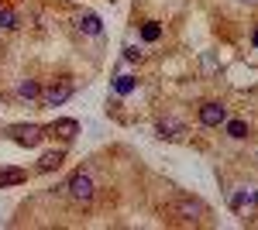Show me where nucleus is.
I'll use <instances>...</instances> for the list:
<instances>
[{
    "label": "nucleus",
    "mask_w": 258,
    "mask_h": 230,
    "mask_svg": "<svg viewBox=\"0 0 258 230\" xmlns=\"http://www.w3.org/2000/svg\"><path fill=\"white\" fill-rule=\"evenodd\" d=\"M141 38H145V41H159L162 38V24H159V21H148V24L141 28Z\"/></svg>",
    "instance_id": "9d476101"
},
{
    "label": "nucleus",
    "mask_w": 258,
    "mask_h": 230,
    "mask_svg": "<svg viewBox=\"0 0 258 230\" xmlns=\"http://www.w3.org/2000/svg\"><path fill=\"white\" fill-rule=\"evenodd\" d=\"M172 213H176L179 220H200V216L207 213V206H203L200 199H176V203H172Z\"/></svg>",
    "instance_id": "f03ea898"
},
{
    "label": "nucleus",
    "mask_w": 258,
    "mask_h": 230,
    "mask_svg": "<svg viewBox=\"0 0 258 230\" xmlns=\"http://www.w3.org/2000/svg\"><path fill=\"white\" fill-rule=\"evenodd\" d=\"M200 120H203L207 127H217V124H224V120H227V110H224L220 103H207V107L200 110Z\"/></svg>",
    "instance_id": "39448f33"
},
{
    "label": "nucleus",
    "mask_w": 258,
    "mask_h": 230,
    "mask_svg": "<svg viewBox=\"0 0 258 230\" xmlns=\"http://www.w3.org/2000/svg\"><path fill=\"white\" fill-rule=\"evenodd\" d=\"M59 165H62V151H45L41 162H38L41 172H52V169H59Z\"/></svg>",
    "instance_id": "6e6552de"
},
{
    "label": "nucleus",
    "mask_w": 258,
    "mask_h": 230,
    "mask_svg": "<svg viewBox=\"0 0 258 230\" xmlns=\"http://www.w3.org/2000/svg\"><path fill=\"white\" fill-rule=\"evenodd\" d=\"M159 134L176 141V137H182V124H179L176 117H165V120H159Z\"/></svg>",
    "instance_id": "423d86ee"
},
{
    "label": "nucleus",
    "mask_w": 258,
    "mask_h": 230,
    "mask_svg": "<svg viewBox=\"0 0 258 230\" xmlns=\"http://www.w3.org/2000/svg\"><path fill=\"white\" fill-rule=\"evenodd\" d=\"M66 189H69V196H73L76 203H90V199H93V179H90V175H83V172H76L73 179H69V186H66Z\"/></svg>",
    "instance_id": "f257e3e1"
},
{
    "label": "nucleus",
    "mask_w": 258,
    "mask_h": 230,
    "mask_svg": "<svg viewBox=\"0 0 258 230\" xmlns=\"http://www.w3.org/2000/svg\"><path fill=\"white\" fill-rule=\"evenodd\" d=\"M251 41H255V48H258V28H255V35H251Z\"/></svg>",
    "instance_id": "a211bd4d"
},
{
    "label": "nucleus",
    "mask_w": 258,
    "mask_h": 230,
    "mask_svg": "<svg viewBox=\"0 0 258 230\" xmlns=\"http://www.w3.org/2000/svg\"><path fill=\"white\" fill-rule=\"evenodd\" d=\"M234 206H258V196L255 192H238V196H234Z\"/></svg>",
    "instance_id": "4468645a"
},
{
    "label": "nucleus",
    "mask_w": 258,
    "mask_h": 230,
    "mask_svg": "<svg viewBox=\"0 0 258 230\" xmlns=\"http://www.w3.org/2000/svg\"><path fill=\"white\" fill-rule=\"evenodd\" d=\"M124 58H127V62H138L141 52H138V48H124Z\"/></svg>",
    "instance_id": "f3484780"
},
{
    "label": "nucleus",
    "mask_w": 258,
    "mask_h": 230,
    "mask_svg": "<svg viewBox=\"0 0 258 230\" xmlns=\"http://www.w3.org/2000/svg\"><path fill=\"white\" fill-rule=\"evenodd\" d=\"M11 134H14V141H21V144H38L41 134H45V127L28 124V127H11Z\"/></svg>",
    "instance_id": "20e7f679"
},
{
    "label": "nucleus",
    "mask_w": 258,
    "mask_h": 230,
    "mask_svg": "<svg viewBox=\"0 0 258 230\" xmlns=\"http://www.w3.org/2000/svg\"><path fill=\"white\" fill-rule=\"evenodd\" d=\"M18 93L24 96V100H35V96L41 93V86L35 83V79H24V83H21V90H18Z\"/></svg>",
    "instance_id": "f8f14e48"
},
{
    "label": "nucleus",
    "mask_w": 258,
    "mask_h": 230,
    "mask_svg": "<svg viewBox=\"0 0 258 230\" xmlns=\"http://www.w3.org/2000/svg\"><path fill=\"white\" fill-rule=\"evenodd\" d=\"M135 86H138V83H135L131 76H117V83H114V90H117L120 96H127L131 90H135Z\"/></svg>",
    "instance_id": "ddd939ff"
},
{
    "label": "nucleus",
    "mask_w": 258,
    "mask_h": 230,
    "mask_svg": "<svg viewBox=\"0 0 258 230\" xmlns=\"http://www.w3.org/2000/svg\"><path fill=\"white\" fill-rule=\"evenodd\" d=\"M48 131H52V134H62L66 141H73V137H76V131H80V124H76V120H55Z\"/></svg>",
    "instance_id": "0eeeda50"
},
{
    "label": "nucleus",
    "mask_w": 258,
    "mask_h": 230,
    "mask_svg": "<svg viewBox=\"0 0 258 230\" xmlns=\"http://www.w3.org/2000/svg\"><path fill=\"white\" fill-rule=\"evenodd\" d=\"M80 31H86V35H100V18L97 14H83L80 18Z\"/></svg>",
    "instance_id": "1a4fd4ad"
},
{
    "label": "nucleus",
    "mask_w": 258,
    "mask_h": 230,
    "mask_svg": "<svg viewBox=\"0 0 258 230\" xmlns=\"http://www.w3.org/2000/svg\"><path fill=\"white\" fill-rule=\"evenodd\" d=\"M18 182H24V172H18V169L0 172V189H4V186H18Z\"/></svg>",
    "instance_id": "9b49d317"
},
{
    "label": "nucleus",
    "mask_w": 258,
    "mask_h": 230,
    "mask_svg": "<svg viewBox=\"0 0 258 230\" xmlns=\"http://www.w3.org/2000/svg\"><path fill=\"white\" fill-rule=\"evenodd\" d=\"M227 134H231V137H244V134H248L244 120H227Z\"/></svg>",
    "instance_id": "2eb2a0df"
},
{
    "label": "nucleus",
    "mask_w": 258,
    "mask_h": 230,
    "mask_svg": "<svg viewBox=\"0 0 258 230\" xmlns=\"http://www.w3.org/2000/svg\"><path fill=\"white\" fill-rule=\"evenodd\" d=\"M69 96H73V83H59V86H48L41 100H45V107H62Z\"/></svg>",
    "instance_id": "7ed1b4c3"
},
{
    "label": "nucleus",
    "mask_w": 258,
    "mask_h": 230,
    "mask_svg": "<svg viewBox=\"0 0 258 230\" xmlns=\"http://www.w3.org/2000/svg\"><path fill=\"white\" fill-rule=\"evenodd\" d=\"M0 28H18V14L14 11H0Z\"/></svg>",
    "instance_id": "dca6fc26"
}]
</instances>
